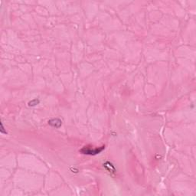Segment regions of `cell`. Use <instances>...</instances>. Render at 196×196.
Instances as JSON below:
<instances>
[{"instance_id": "cell-1", "label": "cell", "mask_w": 196, "mask_h": 196, "mask_svg": "<svg viewBox=\"0 0 196 196\" xmlns=\"http://www.w3.org/2000/svg\"><path fill=\"white\" fill-rule=\"evenodd\" d=\"M104 149V146H103L101 149H88V147H84L83 149L80 150V152H83V153L84 154H90V155H95V154H97L99 153V152H101V151H102L103 149Z\"/></svg>"}]
</instances>
